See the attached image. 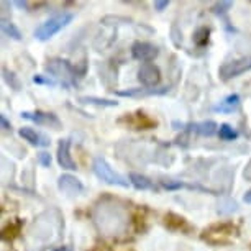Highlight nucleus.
Wrapping results in <instances>:
<instances>
[{
  "mask_svg": "<svg viewBox=\"0 0 251 251\" xmlns=\"http://www.w3.org/2000/svg\"><path fill=\"white\" fill-rule=\"evenodd\" d=\"M58 163L63 169L74 171L75 163L71 158V141L69 140H59L58 145Z\"/></svg>",
  "mask_w": 251,
  "mask_h": 251,
  "instance_id": "nucleus-15",
  "label": "nucleus"
},
{
  "mask_svg": "<svg viewBox=\"0 0 251 251\" xmlns=\"http://www.w3.org/2000/svg\"><path fill=\"white\" fill-rule=\"evenodd\" d=\"M54 214V210L46 212L40 217L38 220L33 222L31 228H30V236L35 238L36 241H45V243H51V241L58 240L61 233V215H58L56 219H51V215Z\"/></svg>",
  "mask_w": 251,
  "mask_h": 251,
  "instance_id": "nucleus-2",
  "label": "nucleus"
},
{
  "mask_svg": "<svg viewBox=\"0 0 251 251\" xmlns=\"http://www.w3.org/2000/svg\"><path fill=\"white\" fill-rule=\"evenodd\" d=\"M168 5H169V0H156L154 2V8L158 12H163L164 8H168Z\"/></svg>",
  "mask_w": 251,
  "mask_h": 251,
  "instance_id": "nucleus-29",
  "label": "nucleus"
},
{
  "mask_svg": "<svg viewBox=\"0 0 251 251\" xmlns=\"http://www.w3.org/2000/svg\"><path fill=\"white\" fill-rule=\"evenodd\" d=\"M233 7V2H230V0H224V2H217L214 5L210 7L212 13H215V15L219 17H225L226 13H228L230 8Z\"/></svg>",
  "mask_w": 251,
  "mask_h": 251,
  "instance_id": "nucleus-25",
  "label": "nucleus"
},
{
  "mask_svg": "<svg viewBox=\"0 0 251 251\" xmlns=\"http://www.w3.org/2000/svg\"><path fill=\"white\" fill-rule=\"evenodd\" d=\"M92 169L96 173V176L103 181L105 184H110V186H118V187H128L130 181H126L122 174H118L117 171H113L112 166L107 163L103 158H96L94 159Z\"/></svg>",
  "mask_w": 251,
  "mask_h": 251,
  "instance_id": "nucleus-5",
  "label": "nucleus"
},
{
  "mask_svg": "<svg viewBox=\"0 0 251 251\" xmlns=\"http://www.w3.org/2000/svg\"><path fill=\"white\" fill-rule=\"evenodd\" d=\"M236 236H238V228H236V225L230 224V222H225V224H215V225L205 228L202 231L201 238L210 245L222 246V245L231 243Z\"/></svg>",
  "mask_w": 251,
  "mask_h": 251,
  "instance_id": "nucleus-3",
  "label": "nucleus"
},
{
  "mask_svg": "<svg viewBox=\"0 0 251 251\" xmlns=\"http://www.w3.org/2000/svg\"><path fill=\"white\" fill-rule=\"evenodd\" d=\"M22 118H25V120H30L33 123H38V125L54 126V128H59V125H61L59 118L56 117L54 113H46V112H41V110H36V112H22Z\"/></svg>",
  "mask_w": 251,
  "mask_h": 251,
  "instance_id": "nucleus-11",
  "label": "nucleus"
},
{
  "mask_svg": "<svg viewBox=\"0 0 251 251\" xmlns=\"http://www.w3.org/2000/svg\"><path fill=\"white\" fill-rule=\"evenodd\" d=\"M58 187L59 191H63L68 196H79V194L84 192V186L82 182L79 181L77 177L71 176V174H63L58 179Z\"/></svg>",
  "mask_w": 251,
  "mask_h": 251,
  "instance_id": "nucleus-13",
  "label": "nucleus"
},
{
  "mask_svg": "<svg viewBox=\"0 0 251 251\" xmlns=\"http://www.w3.org/2000/svg\"><path fill=\"white\" fill-rule=\"evenodd\" d=\"M241 99L238 94H231V96L225 97L219 105L214 107V112H220V113H233L236 108L240 107Z\"/></svg>",
  "mask_w": 251,
  "mask_h": 251,
  "instance_id": "nucleus-19",
  "label": "nucleus"
},
{
  "mask_svg": "<svg viewBox=\"0 0 251 251\" xmlns=\"http://www.w3.org/2000/svg\"><path fill=\"white\" fill-rule=\"evenodd\" d=\"M158 54L159 50L154 45L146 43V41H135L133 46H131V56L138 61H143V63H150Z\"/></svg>",
  "mask_w": 251,
  "mask_h": 251,
  "instance_id": "nucleus-10",
  "label": "nucleus"
},
{
  "mask_svg": "<svg viewBox=\"0 0 251 251\" xmlns=\"http://www.w3.org/2000/svg\"><path fill=\"white\" fill-rule=\"evenodd\" d=\"M22 231V222H15V224H10L8 226H5L2 231V240L3 241H13L18 236V233Z\"/></svg>",
  "mask_w": 251,
  "mask_h": 251,
  "instance_id": "nucleus-21",
  "label": "nucleus"
},
{
  "mask_svg": "<svg viewBox=\"0 0 251 251\" xmlns=\"http://www.w3.org/2000/svg\"><path fill=\"white\" fill-rule=\"evenodd\" d=\"M2 31H3V35H7L8 38H12V40L20 41L23 38L22 31L15 26V23L8 22V20H5V18H2Z\"/></svg>",
  "mask_w": 251,
  "mask_h": 251,
  "instance_id": "nucleus-20",
  "label": "nucleus"
},
{
  "mask_svg": "<svg viewBox=\"0 0 251 251\" xmlns=\"http://www.w3.org/2000/svg\"><path fill=\"white\" fill-rule=\"evenodd\" d=\"M0 125H2L3 130H12V125L8 123V120L5 118V115H3V113L0 115Z\"/></svg>",
  "mask_w": 251,
  "mask_h": 251,
  "instance_id": "nucleus-30",
  "label": "nucleus"
},
{
  "mask_svg": "<svg viewBox=\"0 0 251 251\" xmlns=\"http://www.w3.org/2000/svg\"><path fill=\"white\" fill-rule=\"evenodd\" d=\"M74 15L73 13H61L58 17H53L50 20H46L45 23H41L40 26L35 30V38L40 41H48L51 40L56 33H59L64 26H68L73 22Z\"/></svg>",
  "mask_w": 251,
  "mask_h": 251,
  "instance_id": "nucleus-4",
  "label": "nucleus"
},
{
  "mask_svg": "<svg viewBox=\"0 0 251 251\" xmlns=\"http://www.w3.org/2000/svg\"><path fill=\"white\" fill-rule=\"evenodd\" d=\"M122 123H128L133 128L136 130H150V128H154L156 126V122L153 118H150L148 115L141 112H136V113H130V115H125L120 118Z\"/></svg>",
  "mask_w": 251,
  "mask_h": 251,
  "instance_id": "nucleus-12",
  "label": "nucleus"
},
{
  "mask_svg": "<svg viewBox=\"0 0 251 251\" xmlns=\"http://www.w3.org/2000/svg\"><path fill=\"white\" fill-rule=\"evenodd\" d=\"M219 136H220V140H224V141H233L238 138V131H236L233 126H230L228 123H224L219 128Z\"/></svg>",
  "mask_w": 251,
  "mask_h": 251,
  "instance_id": "nucleus-24",
  "label": "nucleus"
},
{
  "mask_svg": "<svg viewBox=\"0 0 251 251\" xmlns=\"http://www.w3.org/2000/svg\"><path fill=\"white\" fill-rule=\"evenodd\" d=\"M46 71L50 74H53L54 77H58L61 80L64 87H69L71 84H75V69L71 66L68 61L64 59H51L46 64Z\"/></svg>",
  "mask_w": 251,
  "mask_h": 251,
  "instance_id": "nucleus-6",
  "label": "nucleus"
},
{
  "mask_svg": "<svg viewBox=\"0 0 251 251\" xmlns=\"http://www.w3.org/2000/svg\"><path fill=\"white\" fill-rule=\"evenodd\" d=\"M171 87H138V89H126V91H113L118 97H148V96H164L169 92Z\"/></svg>",
  "mask_w": 251,
  "mask_h": 251,
  "instance_id": "nucleus-14",
  "label": "nucleus"
},
{
  "mask_svg": "<svg viewBox=\"0 0 251 251\" xmlns=\"http://www.w3.org/2000/svg\"><path fill=\"white\" fill-rule=\"evenodd\" d=\"M174 126H182V130L192 131V133H197L201 136H214L215 133H219L220 126L217 125L214 120H205L201 123H173Z\"/></svg>",
  "mask_w": 251,
  "mask_h": 251,
  "instance_id": "nucleus-8",
  "label": "nucleus"
},
{
  "mask_svg": "<svg viewBox=\"0 0 251 251\" xmlns=\"http://www.w3.org/2000/svg\"><path fill=\"white\" fill-rule=\"evenodd\" d=\"M51 154L50 153H46V151H43V153H40L38 154V163H40L43 168H50L51 166Z\"/></svg>",
  "mask_w": 251,
  "mask_h": 251,
  "instance_id": "nucleus-28",
  "label": "nucleus"
},
{
  "mask_svg": "<svg viewBox=\"0 0 251 251\" xmlns=\"http://www.w3.org/2000/svg\"><path fill=\"white\" fill-rule=\"evenodd\" d=\"M243 176L246 181H251V161L248 164H246V168H245V173H243Z\"/></svg>",
  "mask_w": 251,
  "mask_h": 251,
  "instance_id": "nucleus-31",
  "label": "nucleus"
},
{
  "mask_svg": "<svg viewBox=\"0 0 251 251\" xmlns=\"http://www.w3.org/2000/svg\"><path fill=\"white\" fill-rule=\"evenodd\" d=\"M92 220L100 235L118 238L128 231L130 215L122 202L112 197L100 199L92 208Z\"/></svg>",
  "mask_w": 251,
  "mask_h": 251,
  "instance_id": "nucleus-1",
  "label": "nucleus"
},
{
  "mask_svg": "<svg viewBox=\"0 0 251 251\" xmlns=\"http://www.w3.org/2000/svg\"><path fill=\"white\" fill-rule=\"evenodd\" d=\"M2 75H3V80L10 86V89H13V91H20V82H18L15 73H12V71H8L7 68H3Z\"/></svg>",
  "mask_w": 251,
  "mask_h": 251,
  "instance_id": "nucleus-26",
  "label": "nucleus"
},
{
  "mask_svg": "<svg viewBox=\"0 0 251 251\" xmlns=\"http://www.w3.org/2000/svg\"><path fill=\"white\" fill-rule=\"evenodd\" d=\"M130 184L136 189V191H158L156 184L151 181L150 177H146L143 174H138V173L130 174Z\"/></svg>",
  "mask_w": 251,
  "mask_h": 251,
  "instance_id": "nucleus-18",
  "label": "nucleus"
},
{
  "mask_svg": "<svg viewBox=\"0 0 251 251\" xmlns=\"http://www.w3.org/2000/svg\"><path fill=\"white\" fill-rule=\"evenodd\" d=\"M54 251H73L69 248V246H59V248H56Z\"/></svg>",
  "mask_w": 251,
  "mask_h": 251,
  "instance_id": "nucleus-34",
  "label": "nucleus"
},
{
  "mask_svg": "<svg viewBox=\"0 0 251 251\" xmlns=\"http://www.w3.org/2000/svg\"><path fill=\"white\" fill-rule=\"evenodd\" d=\"M33 82H35V84H45V86H54L56 80L51 79V77H43L41 74H36V75H33Z\"/></svg>",
  "mask_w": 251,
  "mask_h": 251,
  "instance_id": "nucleus-27",
  "label": "nucleus"
},
{
  "mask_svg": "<svg viewBox=\"0 0 251 251\" xmlns=\"http://www.w3.org/2000/svg\"><path fill=\"white\" fill-rule=\"evenodd\" d=\"M208 35H210V28L201 26L196 33H194V43H196L199 48H205L208 45Z\"/></svg>",
  "mask_w": 251,
  "mask_h": 251,
  "instance_id": "nucleus-22",
  "label": "nucleus"
},
{
  "mask_svg": "<svg viewBox=\"0 0 251 251\" xmlns=\"http://www.w3.org/2000/svg\"><path fill=\"white\" fill-rule=\"evenodd\" d=\"M18 135L22 136L23 140L28 141L33 146H50V140L45 138L43 135L36 133L33 128H28V126H23V128L18 130Z\"/></svg>",
  "mask_w": 251,
  "mask_h": 251,
  "instance_id": "nucleus-16",
  "label": "nucleus"
},
{
  "mask_svg": "<svg viewBox=\"0 0 251 251\" xmlns=\"http://www.w3.org/2000/svg\"><path fill=\"white\" fill-rule=\"evenodd\" d=\"M138 80L143 84L145 87L154 89L159 84L161 80V71L158 66L151 64V63H145L141 64V68L138 69Z\"/></svg>",
  "mask_w": 251,
  "mask_h": 251,
  "instance_id": "nucleus-9",
  "label": "nucleus"
},
{
  "mask_svg": "<svg viewBox=\"0 0 251 251\" xmlns=\"http://www.w3.org/2000/svg\"><path fill=\"white\" fill-rule=\"evenodd\" d=\"M246 71H251V56H245V58L230 61V63L224 64L219 69V75L222 80H230L236 77V75L246 73Z\"/></svg>",
  "mask_w": 251,
  "mask_h": 251,
  "instance_id": "nucleus-7",
  "label": "nucleus"
},
{
  "mask_svg": "<svg viewBox=\"0 0 251 251\" xmlns=\"http://www.w3.org/2000/svg\"><path fill=\"white\" fill-rule=\"evenodd\" d=\"M13 5H17V7H20V8H28V2H22V0H15V2H13Z\"/></svg>",
  "mask_w": 251,
  "mask_h": 251,
  "instance_id": "nucleus-32",
  "label": "nucleus"
},
{
  "mask_svg": "<svg viewBox=\"0 0 251 251\" xmlns=\"http://www.w3.org/2000/svg\"><path fill=\"white\" fill-rule=\"evenodd\" d=\"M79 102L91 103V105H99V107H118V102L108 100V99H99V97H80Z\"/></svg>",
  "mask_w": 251,
  "mask_h": 251,
  "instance_id": "nucleus-23",
  "label": "nucleus"
},
{
  "mask_svg": "<svg viewBox=\"0 0 251 251\" xmlns=\"http://www.w3.org/2000/svg\"><path fill=\"white\" fill-rule=\"evenodd\" d=\"M164 225L168 226L169 230H174V231H189L191 230L187 220L181 215L173 214V212H169V214L164 215Z\"/></svg>",
  "mask_w": 251,
  "mask_h": 251,
  "instance_id": "nucleus-17",
  "label": "nucleus"
},
{
  "mask_svg": "<svg viewBox=\"0 0 251 251\" xmlns=\"http://www.w3.org/2000/svg\"><path fill=\"white\" fill-rule=\"evenodd\" d=\"M243 201L246 203H251V189H250V191H246V194L243 196Z\"/></svg>",
  "mask_w": 251,
  "mask_h": 251,
  "instance_id": "nucleus-33",
  "label": "nucleus"
}]
</instances>
